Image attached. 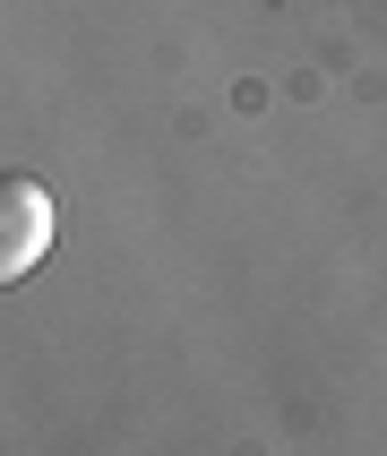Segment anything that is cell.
<instances>
[{
    "label": "cell",
    "mask_w": 387,
    "mask_h": 456,
    "mask_svg": "<svg viewBox=\"0 0 387 456\" xmlns=\"http://www.w3.org/2000/svg\"><path fill=\"white\" fill-rule=\"evenodd\" d=\"M44 250H52V190L26 181V173H9V181H0V276H9V284L35 276Z\"/></svg>",
    "instance_id": "6da1fadb"
}]
</instances>
